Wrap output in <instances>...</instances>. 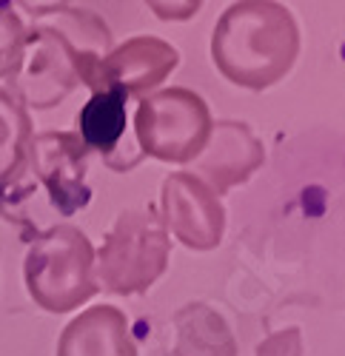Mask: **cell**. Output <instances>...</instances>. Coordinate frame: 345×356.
<instances>
[{
	"label": "cell",
	"mask_w": 345,
	"mask_h": 356,
	"mask_svg": "<svg viewBox=\"0 0 345 356\" xmlns=\"http://www.w3.org/2000/svg\"><path fill=\"white\" fill-rule=\"evenodd\" d=\"M175 356H234L237 342L228 322L209 305L191 302L175 314Z\"/></svg>",
	"instance_id": "obj_12"
},
{
	"label": "cell",
	"mask_w": 345,
	"mask_h": 356,
	"mask_svg": "<svg viewBox=\"0 0 345 356\" xmlns=\"http://www.w3.org/2000/svg\"><path fill=\"white\" fill-rule=\"evenodd\" d=\"M38 23H46L51 29H57L77 51L95 54V57H106L114 46H111V32L109 26L86 9H72V6H51V9H38L29 12Z\"/></svg>",
	"instance_id": "obj_13"
},
{
	"label": "cell",
	"mask_w": 345,
	"mask_h": 356,
	"mask_svg": "<svg viewBox=\"0 0 345 356\" xmlns=\"http://www.w3.org/2000/svg\"><path fill=\"white\" fill-rule=\"evenodd\" d=\"M86 171H89V152L77 131H40L29 143L20 171L0 191H32L40 186L49 209L61 217H72L92 200Z\"/></svg>",
	"instance_id": "obj_6"
},
{
	"label": "cell",
	"mask_w": 345,
	"mask_h": 356,
	"mask_svg": "<svg viewBox=\"0 0 345 356\" xmlns=\"http://www.w3.org/2000/svg\"><path fill=\"white\" fill-rule=\"evenodd\" d=\"M129 126V103L118 92H92L89 103H83L77 114V137L83 140L86 152L103 154L106 165L118 171L120 163V143Z\"/></svg>",
	"instance_id": "obj_11"
},
{
	"label": "cell",
	"mask_w": 345,
	"mask_h": 356,
	"mask_svg": "<svg viewBox=\"0 0 345 356\" xmlns=\"http://www.w3.org/2000/svg\"><path fill=\"white\" fill-rule=\"evenodd\" d=\"M300 29L294 15L274 0H240L228 6L211 38L217 72L234 86L263 92L297 63Z\"/></svg>",
	"instance_id": "obj_1"
},
{
	"label": "cell",
	"mask_w": 345,
	"mask_h": 356,
	"mask_svg": "<svg viewBox=\"0 0 345 356\" xmlns=\"http://www.w3.org/2000/svg\"><path fill=\"white\" fill-rule=\"evenodd\" d=\"M100 60L103 57L77 51L57 29L35 20L32 29H26L20 60L3 88L26 108H54L80 83H92Z\"/></svg>",
	"instance_id": "obj_4"
},
{
	"label": "cell",
	"mask_w": 345,
	"mask_h": 356,
	"mask_svg": "<svg viewBox=\"0 0 345 356\" xmlns=\"http://www.w3.org/2000/svg\"><path fill=\"white\" fill-rule=\"evenodd\" d=\"M257 356H303V337L300 328H285L260 342Z\"/></svg>",
	"instance_id": "obj_16"
},
{
	"label": "cell",
	"mask_w": 345,
	"mask_h": 356,
	"mask_svg": "<svg viewBox=\"0 0 345 356\" xmlns=\"http://www.w3.org/2000/svg\"><path fill=\"white\" fill-rule=\"evenodd\" d=\"M168 254L171 240L154 209L120 211L95 251L97 288L120 296L146 293L166 274Z\"/></svg>",
	"instance_id": "obj_3"
},
{
	"label": "cell",
	"mask_w": 345,
	"mask_h": 356,
	"mask_svg": "<svg viewBox=\"0 0 345 356\" xmlns=\"http://www.w3.org/2000/svg\"><path fill=\"white\" fill-rule=\"evenodd\" d=\"M209 103L191 88L175 86L143 97L134 111V137L143 157L191 165L211 134Z\"/></svg>",
	"instance_id": "obj_5"
},
{
	"label": "cell",
	"mask_w": 345,
	"mask_h": 356,
	"mask_svg": "<svg viewBox=\"0 0 345 356\" xmlns=\"http://www.w3.org/2000/svg\"><path fill=\"white\" fill-rule=\"evenodd\" d=\"M266 163V148L257 134L240 120H220L211 126L209 143L191 163L188 174L209 186L214 197H223L228 188L248 183L254 171Z\"/></svg>",
	"instance_id": "obj_9"
},
{
	"label": "cell",
	"mask_w": 345,
	"mask_h": 356,
	"mask_svg": "<svg viewBox=\"0 0 345 356\" xmlns=\"http://www.w3.org/2000/svg\"><path fill=\"white\" fill-rule=\"evenodd\" d=\"M32 302L46 314H69L100 291L95 280V245L77 225L57 222L40 231L23 259Z\"/></svg>",
	"instance_id": "obj_2"
},
{
	"label": "cell",
	"mask_w": 345,
	"mask_h": 356,
	"mask_svg": "<svg viewBox=\"0 0 345 356\" xmlns=\"http://www.w3.org/2000/svg\"><path fill=\"white\" fill-rule=\"evenodd\" d=\"M160 209L163 225L168 234L191 251H211L223 243L225 234V209L220 197L211 194L194 174L175 171L166 177L160 191Z\"/></svg>",
	"instance_id": "obj_7"
},
{
	"label": "cell",
	"mask_w": 345,
	"mask_h": 356,
	"mask_svg": "<svg viewBox=\"0 0 345 356\" xmlns=\"http://www.w3.org/2000/svg\"><path fill=\"white\" fill-rule=\"evenodd\" d=\"M32 137V114L12 92L0 86V188L20 171Z\"/></svg>",
	"instance_id": "obj_14"
},
{
	"label": "cell",
	"mask_w": 345,
	"mask_h": 356,
	"mask_svg": "<svg viewBox=\"0 0 345 356\" xmlns=\"http://www.w3.org/2000/svg\"><path fill=\"white\" fill-rule=\"evenodd\" d=\"M57 356H137L126 314L114 305L86 308L63 328Z\"/></svg>",
	"instance_id": "obj_10"
},
{
	"label": "cell",
	"mask_w": 345,
	"mask_h": 356,
	"mask_svg": "<svg viewBox=\"0 0 345 356\" xmlns=\"http://www.w3.org/2000/svg\"><path fill=\"white\" fill-rule=\"evenodd\" d=\"M26 40V26L15 9V3L0 0V80H9L17 60H20V49Z\"/></svg>",
	"instance_id": "obj_15"
},
{
	"label": "cell",
	"mask_w": 345,
	"mask_h": 356,
	"mask_svg": "<svg viewBox=\"0 0 345 356\" xmlns=\"http://www.w3.org/2000/svg\"><path fill=\"white\" fill-rule=\"evenodd\" d=\"M180 66V51L163 38L137 35L126 43L114 46L95 72L92 92H118L129 97H149L154 88L168 80V74Z\"/></svg>",
	"instance_id": "obj_8"
}]
</instances>
